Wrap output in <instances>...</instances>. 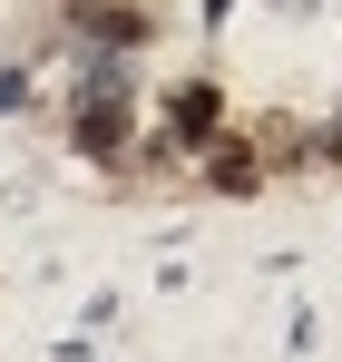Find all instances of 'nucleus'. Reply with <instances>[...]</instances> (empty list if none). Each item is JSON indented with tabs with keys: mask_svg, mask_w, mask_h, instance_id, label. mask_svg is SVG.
Here are the masks:
<instances>
[{
	"mask_svg": "<svg viewBox=\"0 0 342 362\" xmlns=\"http://www.w3.org/2000/svg\"><path fill=\"white\" fill-rule=\"evenodd\" d=\"M137 127H147V98L127 78V49H88L78 78H69V147L98 157V167H127Z\"/></svg>",
	"mask_w": 342,
	"mask_h": 362,
	"instance_id": "nucleus-1",
	"label": "nucleus"
},
{
	"mask_svg": "<svg viewBox=\"0 0 342 362\" xmlns=\"http://www.w3.org/2000/svg\"><path fill=\"white\" fill-rule=\"evenodd\" d=\"M196 186H206V196H225V206L264 196V186H274V157H264V137H244V127L206 137V147H196Z\"/></svg>",
	"mask_w": 342,
	"mask_h": 362,
	"instance_id": "nucleus-2",
	"label": "nucleus"
},
{
	"mask_svg": "<svg viewBox=\"0 0 342 362\" xmlns=\"http://www.w3.org/2000/svg\"><path fill=\"white\" fill-rule=\"evenodd\" d=\"M157 127H167L186 157H196L206 137H225V127H235V108H225V78H206V69H196V78L157 88Z\"/></svg>",
	"mask_w": 342,
	"mask_h": 362,
	"instance_id": "nucleus-3",
	"label": "nucleus"
},
{
	"mask_svg": "<svg viewBox=\"0 0 342 362\" xmlns=\"http://www.w3.org/2000/svg\"><path fill=\"white\" fill-rule=\"evenodd\" d=\"M20 108H30V69L10 59V69H0V118H20Z\"/></svg>",
	"mask_w": 342,
	"mask_h": 362,
	"instance_id": "nucleus-4",
	"label": "nucleus"
}]
</instances>
